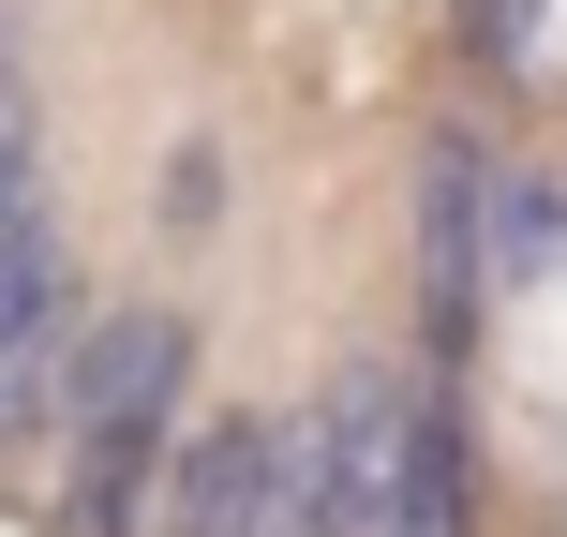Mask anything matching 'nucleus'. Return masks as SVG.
I'll use <instances>...</instances> for the list:
<instances>
[{
    "mask_svg": "<svg viewBox=\"0 0 567 537\" xmlns=\"http://www.w3.org/2000/svg\"><path fill=\"white\" fill-rule=\"evenodd\" d=\"M165 433H179V329L165 313H105V329L60 359V493H75L90 537H120L150 508Z\"/></svg>",
    "mask_w": 567,
    "mask_h": 537,
    "instance_id": "nucleus-1",
    "label": "nucleus"
},
{
    "mask_svg": "<svg viewBox=\"0 0 567 537\" xmlns=\"http://www.w3.org/2000/svg\"><path fill=\"white\" fill-rule=\"evenodd\" d=\"M329 478H343V537H463V433L403 373H343Z\"/></svg>",
    "mask_w": 567,
    "mask_h": 537,
    "instance_id": "nucleus-2",
    "label": "nucleus"
},
{
    "mask_svg": "<svg viewBox=\"0 0 567 537\" xmlns=\"http://www.w3.org/2000/svg\"><path fill=\"white\" fill-rule=\"evenodd\" d=\"M165 537H343V478H329V419H225L179 448Z\"/></svg>",
    "mask_w": 567,
    "mask_h": 537,
    "instance_id": "nucleus-3",
    "label": "nucleus"
},
{
    "mask_svg": "<svg viewBox=\"0 0 567 537\" xmlns=\"http://www.w3.org/2000/svg\"><path fill=\"white\" fill-rule=\"evenodd\" d=\"M60 239H45V179L16 135V75H0V433L60 419Z\"/></svg>",
    "mask_w": 567,
    "mask_h": 537,
    "instance_id": "nucleus-4",
    "label": "nucleus"
},
{
    "mask_svg": "<svg viewBox=\"0 0 567 537\" xmlns=\"http://www.w3.org/2000/svg\"><path fill=\"white\" fill-rule=\"evenodd\" d=\"M478 239H493V283H538V269L567 255V195H553V179H493V165H478Z\"/></svg>",
    "mask_w": 567,
    "mask_h": 537,
    "instance_id": "nucleus-5",
    "label": "nucleus"
}]
</instances>
